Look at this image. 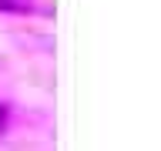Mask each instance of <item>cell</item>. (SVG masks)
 Returning <instances> with one entry per match:
<instances>
[{
  "instance_id": "obj_1",
  "label": "cell",
  "mask_w": 161,
  "mask_h": 151,
  "mask_svg": "<svg viewBox=\"0 0 161 151\" xmlns=\"http://www.w3.org/2000/svg\"><path fill=\"white\" fill-rule=\"evenodd\" d=\"M7 128V108H3V104H0V131Z\"/></svg>"
}]
</instances>
